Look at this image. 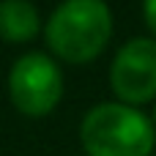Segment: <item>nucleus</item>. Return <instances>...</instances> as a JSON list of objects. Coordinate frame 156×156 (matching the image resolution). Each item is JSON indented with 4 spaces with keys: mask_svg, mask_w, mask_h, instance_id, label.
Segmentation results:
<instances>
[{
    "mask_svg": "<svg viewBox=\"0 0 156 156\" xmlns=\"http://www.w3.org/2000/svg\"><path fill=\"white\" fill-rule=\"evenodd\" d=\"M110 85L121 101L145 104L156 96V41L132 38L126 41L110 69Z\"/></svg>",
    "mask_w": 156,
    "mask_h": 156,
    "instance_id": "20e7f679",
    "label": "nucleus"
},
{
    "mask_svg": "<svg viewBox=\"0 0 156 156\" xmlns=\"http://www.w3.org/2000/svg\"><path fill=\"white\" fill-rule=\"evenodd\" d=\"M47 44L66 63H88L112 36V14L101 0H69L47 22Z\"/></svg>",
    "mask_w": 156,
    "mask_h": 156,
    "instance_id": "f257e3e1",
    "label": "nucleus"
},
{
    "mask_svg": "<svg viewBox=\"0 0 156 156\" xmlns=\"http://www.w3.org/2000/svg\"><path fill=\"white\" fill-rule=\"evenodd\" d=\"M88 156H148L154 151V123L129 104H99L80 126Z\"/></svg>",
    "mask_w": 156,
    "mask_h": 156,
    "instance_id": "f03ea898",
    "label": "nucleus"
},
{
    "mask_svg": "<svg viewBox=\"0 0 156 156\" xmlns=\"http://www.w3.org/2000/svg\"><path fill=\"white\" fill-rule=\"evenodd\" d=\"M41 30V19L36 5L25 0H5L0 3V38L8 44H22L36 38Z\"/></svg>",
    "mask_w": 156,
    "mask_h": 156,
    "instance_id": "39448f33",
    "label": "nucleus"
},
{
    "mask_svg": "<svg viewBox=\"0 0 156 156\" xmlns=\"http://www.w3.org/2000/svg\"><path fill=\"white\" fill-rule=\"evenodd\" d=\"M8 93L22 115L44 118L63 99V74L52 58L27 52L14 63L8 74Z\"/></svg>",
    "mask_w": 156,
    "mask_h": 156,
    "instance_id": "7ed1b4c3",
    "label": "nucleus"
},
{
    "mask_svg": "<svg viewBox=\"0 0 156 156\" xmlns=\"http://www.w3.org/2000/svg\"><path fill=\"white\" fill-rule=\"evenodd\" d=\"M154 118H156V110H154Z\"/></svg>",
    "mask_w": 156,
    "mask_h": 156,
    "instance_id": "0eeeda50",
    "label": "nucleus"
},
{
    "mask_svg": "<svg viewBox=\"0 0 156 156\" xmlns=\"http://www.w3.org/2000/svg\"><path fill=\"white\" fill-rule=\"evenodd\" d=\"M143 14H145V25L151 27V33L156 36V0H148V3H145Z\"/></svg>",
    "mask_w": 156,
    "mask_h": 156,
    "instance_id": "423d86ee",
    "label": "nucleus"
}]
</instances>
